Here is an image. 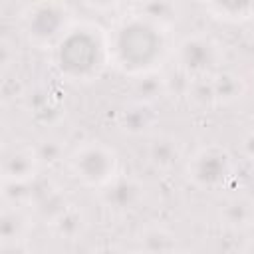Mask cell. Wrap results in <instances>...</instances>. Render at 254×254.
<instances>
[{
	"mask_svg": "<svg viewBox=\"0 0 254 254\" xmlns=\"http://www.w3.org/2000/svg\"><path fill=\"white\" fill-rule=\"evenodd\" d=\"M139 252L141 254H175L177 238L163 226H151L139 236Z\"/></svg>",
	"mask_w": 254,
	"mask_h": 254,
	"instance_id": "13",
	"label": "cell"
},
{
	"mask_svg": "<svg viewBox=\"0 0 254 254\" xmlns=\"http://www.w3.org/2000/svg\"><path fill=\"white\" fill-rule=\"evenodd\" d=\"M187 95H189V99L196 107H212V105H216L210 75H206V77H194L190 81V85H189Z\"/></svg>",
	"mask_w": 254,
	"mask_h": 254,
	"instance_id": "21",
	"label": "cell"
},
{
	"mask_svg": "<svg viewBox=\"0 0 254 254\" xmlns=\"http://www.w3.org/2000/svg\"><path fill=\"white\" fill-rule=\"evenodd\" d=\"M2 254H28V246L24 240L20 242H2Z\"/></svg>",
	"mask_w": 254,
	"mask_h": 254,
	"instance_id": "23",
	"label": "cell"
},
{
	"mask_svg": "<svg viewBox=\"0 0 254 254\" xmlns=\"http://www.w3.org/2000/svg\"><path fill=\"white\" fill-rule=\"evenodd\" d=\"M32 206L36 208L38 216L44 218L48 224L58 216L62 214L69 204L65 202V196L58 190V189H46L42 192H34V200H32Z\"/></svg>",
	"mask_w": 254,
	"mask_h": 254,
	"instance_id": "17",
	"label": "cell"
},
{
	"mask_svg": "<svg viewBox=\"0 0 254 254\" xmlns=\"http://www.w3.org/2000/svg\"><path fill=\"white\" fill-rule=\"evenodd\" d=\"M30 228V218L22 210V206L4 204L2 216H0V232L2 242H20L26 238Z\"/></svg>",
	"mask_w": 254,
	"mask_h": 254,
	"instance_id": "12",
	"label": "cell"
},
{
	"mask_svg": "<svg viewBox=\"0 0 254 254\" xmlns=\"http://www.w3.org/2000/svg\"><path fill=\"white\" fill-rule=\"evenodd\" d=\"M52 64L65 81L87 83L97 79L111 64L107 32L91 22H75L54 46Z\"/></svg>",
	"mask_w": 254,
	"mask_h": 254,
	"instance_id": "2",
	"label": "cell"
},
{
	"mask_svg": "<svg viewBox=\"0 0 254 254\" xmlns=\"http://www.w3.org/2000/svg\"><path fill=\"white\" fill-rule=\"evenodd\" d=\"M242 254H254V240H252V242H248V244L242 248Z\"/></svg>",
	"mask_w": 254,
	"mask_h": 254,
	"instance_id": "27",
	"label": "cell"
},
{
	"mask_svg": "<svg viewBox=\"0 0 254 254\" xmlns=\"http://www.w3.org/2000/svg\"><path fill=\"white\" fill-rule=\"evenodd\" d=\"M204 10H208L214 18L226 20V22H246L254 18V2H208L204 4Z\"/></svg>",
	"mask_w": 254,
	"mask_h": 254,
	"instance_id": "15",
	"label": "cell"
},
{
	"mask_svg": "<svg viewBox=\"0 0 254 254\" xmlns=\"http://www.w3.org/2000/svg\"><path fill=\"white\" fill-rule=\"evenodd\" d=\"M36 155L40 165L48 163V165H56L62 159V147L58 145V141H44L42 145L36 147Z\"/></svg>",
	"mask_w": 254,
	"mask_h": 254,
	"instance_id": "22",
	"label": "cell"
},
{
	"mask_svg": "<svg viewBox=\"0 0 254 254\" xmlns=\"http://www.w3.org/2000/svg\"><path fill=\"white\" fill-rule=\"evenodd\" d=\"M220 58H222L220 46L204 34L187 36L185 40L179 42L175 50L177 67L192 79L212 75L220 64Z\"/></svg>",
	"mask_w": 254,
	"mask_h": 254,
	"instance_id": "6",
	"label": "cell"
},
{
	"mask_svg": "<svg viewBox=\"0 0 254 254\" xmlns=\"http://www.w3.org/2000/svg\"><path fill=\"white\" fill-rule=\"evenodd\" d=\"M73 24L69 6L62 2H36L26 6L22 12V30L38 48L54 50Z\"/></svg>",
	"mask_w": 254,
	"mask_h": 254,
	"instance_id": "3",
	"label": "cell"
},
{
	"mask_svg": "<svg viewBox=\"0 0 254 254\" xmlns=\"http://www.w3.org/2000/svg\"><path fill=\"white\" fill-rule=\"evenodd\" d=\"M139 16L147 18L149 22L161 26V28H169L173 22H177V6L171 4V2H143V4H137V12Z\"/></svg>",
	"mask_w": 254,
	"mask_h": 254,
	"instance_id": "20",
	"label": "cell"
},
{
	"mask_svg": "<svg viewBox=\"0 0 254 254\" xmlns=\"http://www.w3.org/2000/svg\"><path fill=\"white\" fill-rule=\"evenodd\" d=\"M117 169L115 153L101 143H85L69 155V171L73 177L97 190L119 175Z\"/></svg>",
	"mask_w": 254,
	"mask_h": 254,
	"instance_id": "4",
	"label": "cell"
},
{
	"mask_svg": "<svg viewBox=\"0 0 254 254\" xmlns=\"http://www.w3.org/2000/svg\"><path fill=\"white\" fill-rule=\"evenodd\" d=\"M210 79H212L216 105L232 103L244 93V79L232 71H216L210 75Z\"/></svg>",
	"mask_w": 254,
	"mask_h": 254,
	"instance_id": "14",
	"label": "cell"
},
{
	"mask_svg": "<svg viewBox=\"0 0 254 254\" xmlns=\"http://www.w3.org/2000/svg\"><path fill=\"white\" fill-rule=\"evenodd\" d=\"M109 62L119 71L139 77L159 71L167 54V30L139 14L121 18L109 32Z\"/></svg>",
	"mask_w": 254,
	"mask_h": 254,
	"instance_id": "1",
	"label": "cell"
},
{
	"mask_svg": "<svg viewBox=\"0 0 254 254\" xmlns=\"http://www.w3.org/2000/svg\"><path fill=\"white\" fill-rule=\"evenodd\" d=\"M242 155L254 163V131H250L248 135H244L242 139Z\"/></svg>",
	"mask_w": 254,
	"mask_h": 254,
	"instance_id": "24",
	"label": "cell"
},
{
	"mask_svg": "<svg viewBox=\"0 0 254 254\" xmlns=\"http://www.w3.org/2000/svg\"><path fill=\"white\" fill-rule=\"evenodd\" d=\"M50 226H52V230H54L56 236L71 240V238H77L83 232V228H85V216H83L81 210H77V208H73L69 204L62 214H58L50 222Z\"/></svg>",
	"mask_w": 254,
	"mask_h": 254,
	"instance_id": "19",
	"label": "cell"
},
{
	"mask_svg": "<svg viewBox=\"0 0 254 254\" xmlns=\"http://www.w3.org/2000/svg\"><path fill=\"white\" fill-rule=\"evenodd\" d=\"M143 198V187L133 177L117 175L111 183L99 189V202L111 212H131Z\"/></svg>",
	"mask_w": 254,
	"mask_h": 254,
	"instance_id": "7",
	"label": "cell"
},
{
	"mask_svg": "<svg viewBox=\"0 0 254 254\" xmlns=\"http://www.w3.org/2000/svg\"><path fill=\"white\" fill-rule=\"evenodd\" d=\"M93 254H121V252H119V250H115V248L103 246V248H97V250H93Z\"/></svg>",
	"mask_w": 254,
	"mask_h": 254,
	"instance_id": "26",
	"label": "cell"
},
{
	"mask_svg": "<svg viewBox=\"0 0 254 254\" xmlns=\"http://www.w3.org/2000/svg\"><path fill=\"white\" fill-rule=\"evenodd\" d=\"M220 218L226 226H232V228H244L252 222L254 218V204L244 198V196H234L230 198L222 210H220Z\"/></svg>",
	"mask_w": 254,
	"mask_h": 254,
	"instance_id": "18",
	"label": "cell"
},
{
	"mask_svg": "<svg viewBox=\"0 0 254 254\" xmlns=\"http://www.w3.org/2000/svg\"><path fill=\"white\" fill-rule=\"evenodd\" d=\"M181 159V147L179 143L169 135H159L147 145V161L157 171H169L173 169Z\"/></svg>",
	"mask_w": 254,
	"mask_h": 254,
	"instance_id": "11",
	"label": "cell"
},
{
	"mask_svg": "<svg viewBox=\"0 0 254 254\" xmlns=\"http://www.w3.org/2000/svg\"><path fill=\"white\" fill-rule=\"evenodd\" d=\"M175 254H177V252H175Z\"/></svg>",
	"mask_w": 254,
	"mask_h": 254,
	"instance_id": "28",
	"label": "cell"
},
{
	"mask_svg": "<svg viewBox=\"0 0 254 254\" xmlns=\"http://www.w3.org/2000/svg\"><path fill=\"white\" fill-rule=\"evenodd\" d=\"M133 93L137 101L143 103H155L159 97H163L167 93V83H165V75H161L159 71H151L139 77H133Z\"/></svg>",
	"mask_w": 254,
	"mask_h": 254,
	"instance_id": "16",
	"label": "cell"
},
{
	"mask_svg": "<svg viewBox=\"0 0 254 254\" xmlns=\"http://www.w3.org/2000/svg\"><path fill=\"white\" fill-rule=\"evenodd\" d=\"M155 123H157L155 107L151 103H143L137 99L123 105L117 115V125L127 135H145L155 127Z\"/></svg>",
	"mask_w": 254,
	"mask_h": 254,
	"instance_id": "9",
	"label": "cell"
},
{
	"mask_svg": "<svg viewBox=\"0 0 254 254\" xmlns=\"http://www.w3.org/2000/svg\"><path fill=\"white\" fill-rule=\"evenodd\" d=\"M232 171L234 165L228 151L218 145H208L198 149L187 165V175L192 181V185L206 190L224 187L230 181Z\"/></svg>",
	"mask_w": 254,
	"mask_h": 254,
	"instance_id": "5",
	"label": "cell"
},
{
	"mask_svg": "<svg viewBox=\"0 0 254 254\" xmlns=\"http://www.w3.org/2000/svg\"><path fill=\"white\" fill-rule=\"evenodd\" d=\"M2 48H0V52H2V67H4V71H8V67L14 64L12 62V58H10V42L8 40H2V44H0Z\"/></svg>",
	"mask_w": 254,
	"mask_h": 254,
	"instance_id": "25",
	"label": "cell"
},
{
	"mask_svg": "<svg viewBox=\"0 0 254 254\" xmlns=\"http://www.w3.org/2000/svg\"><path fill=\"white\" fill-rule=\"evenodd\" d=\"M40 161L36 147L14 145L4 151L2 157V179L4 183H32L38 175Z\"/></svg>",
	"mask_w": 254,
	"mask_h": 254,
	"instance_id": "8",
	"label": "cell"
},
{
	"mask_svg": "<svg viewBox=\"0 0 254 254\" xmlns=\"http://www.w3.org/2000/svg\"><path fill=\"white\" fill-rule=\"evenodd\" d=\"M30 113L42 125H52L64 117V103L50 89H40L30 97Z\"/></svg>",
	"mask_w": 254,
	"mask_h": 254,
	"instance_id": "10",
	"label": "cell"
}]
</instances>
